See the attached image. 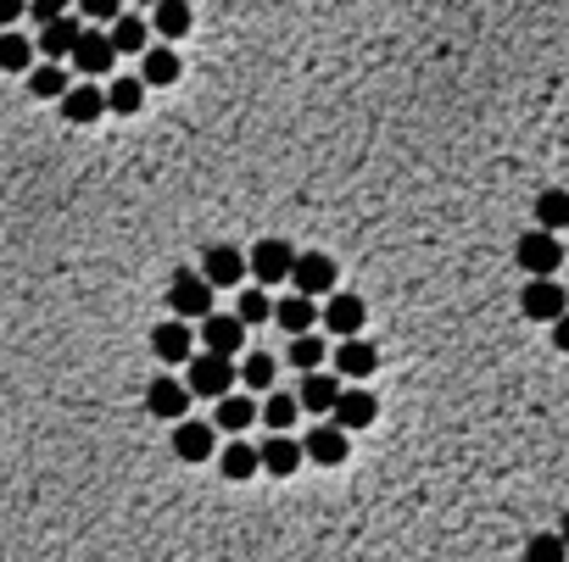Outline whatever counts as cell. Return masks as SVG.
Masks as SVG:
<instances>
[{
	"mask_svg": "<svg viewBox=\"0 0 569 562\" xmlns=\"http://www.w3.org/2000/svg\"><path fill=\"white\" fill-rule=\"evenodd\" d=\"M347 451H352V445H347V429H336V423H318V429L302 434V456L318 462V467H341Z\"/></svg>",
	"mask_w": 569,
	"mask_h": 562,
	"instance_id": "obj_11",
	"label": "cell"
},
{
	"mask_svg": "<svg viewBox=\"0 0 569 562\" xmlns=\"http://www.w3.org/2000/svg\"><path fill=\"white\" fill-rule=\"evenodd\" d=\"M212 451H218V429L212 423H201V418H179L174 423V456L179 462H212Z\"/></svg>",
	"mask_w": 569,
	"mask_h": 562,
	"instance_id": "obj_10",
	"label": "cell"
},
{
	"mask_svg": "<svg viewBox=\"0 0 569 562\" xmlns=\"http://www.w3.org/2000/svg\"><path fill=\"white\" fill-rule=\"evenodd\" d=\"M185 390H190V396H207V401L229 396V390H234V356L190 351V362H185Z\"/></svg>",
	"mask_w": 569,
	"mask_h": 562,
	"instance_id": "obj_1",
	"label": "cell"
},
{
	"mask_svg": "<svg viewBox=\"0 0 569 562\" xmlns=\"http://www.w3.org/2000/svg\"><path fill=\"white\" fill-rule=\"evenodd\" d=\"M519 267L530 273V278H552L558 267H563V240L558 234H547V229H536V234H525L519 240Z\"/></svg>",
	"mask_w": 569,
	"mask_h": 562,
	"instance_id": "obj_9",
	"label": "cell"
},
{
	"mask_svg": "<svg viewBox=\"0 0 569 562\" xmlns=\"http://www.w3.org/2000/svg\"><path fill=\"white\" fill-rule=\"evenodd\" d=\"M336 396H341V385L330 379V373H302V390H296V407L302 412H318V418H330V407H336Z\"/></svg>",
	"mask_w": 569,
	"mask_h": 562,
	"instance_id": "obj_20",
	"label": "cell"
},
{
	"mask_svg": "<svg viewBox=\"0 0 569 562\" xmlns=\"http://www.w3.org/2000/svg\"><path fill=\"white\" fill-rule=\"evenodd\" d=\"M201 329H196V340L212 351V356H240L247 351V323H240L234 312H207V318H196Z\"/></svg>",
	"mask_w": 569,
	"mask_h": 562,
	"instance_id": "obj_6",
	"label": "cell"
},
{
	"mask_svg": "<svg viewBox=\"0 0 569 562\" xmlns=\"http://www.w3.org/2000/svg\"><path fill=\"white\" fill-rule=\"evenodd\" d=\"M285 356H291L296 373H313V367L324 362V340H313V334H291V351H285Z\"/></svg>",
	"mask_w": 569,
	"mask_h": 562,
	"instance_id": "obj_33",
	"label": "cell"
},
{
	"mask_svg": "<svg viewBox=\"0 0 569 562\" xmlns=\"http://www.w3.org/2000/svg\"><path fill=\"white\" fill-rule=\"evenodd\" d=\"M190 23H196V12H190V0H151V34H162V40H185L190 34Z\"/></svg>",
	"mask_w": 569,
	"mask_h": 562,
	"instance_id": "obj_17",
	"label": "cell"
},
{
	"mask_svg": "<svg viewBox=\"0 0 569 562\" xmlns=\"http://www.w3.org/2000/svg\"><path fill=\"white\" fill-rule=\"evenodd\" d=\"M196 273L207 278L212 290H234L240 278H247V251H240V245H207Z\"/></svg>",
	"mask_w": 569,
	"mask_h": 562,
	"instance_id": "obj_8",
	"label": "cell"
},
{
	"mask_svg": "<svg viewBox=\"0 0 569 562\" xmlns=\"http://www.w3.org/2000/svg\"><path fill=\"white\" fill-rule=\"evenodd\" d=\"M78 12H85L90 23H112L118 18V0H78Z\"/></svg>",
	"mask_w": 569,
	"mask_h": 562,
	"instance_id": "obj_37",
	"label": "cell"
},
{
	"mask_svg": "<svg viewBox=\"0 0 569 562\" xmlns=\"http://www.w3.org/2000/svg\"><path fill=\"white\" fill-rule=\"evenodd\" d=\"M190 351H196V329H190L185 318H168V323L151 329V356H156L162 367H185Z\"/></svg>",
	"mask_w": 569,
	"mask_h": 562,
	"instance_id": "obj_7",
	"label": "cell"
},
{
	"mask_svg": "<svg viewBox=\"0 0 569 562\" xmlns=\"http://www.w3.org/2000/svg\"><path fill=\"white\" fill-rule=\"evenodd\" d=\"M34 67V40L18 29H0V73H29Z\"/></svg>",
	"mask_w": 569,
	"mask_h": 562,
	"instance_id": "obj_29",
	"label": "cell"
},
{
	"mask_svg": "<svg viewBox=\"0 0 569 562\" xmlns=\"http://www.w3.org/2000/svg\"><path fill=\"white\" fill-rule=\"evenodd\" d=\"M218 474H223V480H234V485H240V480H252V474H258V445H252V440H240V434H234L229 445H218Z\"/></svg>",
	"mask_w": 569,
	"mask_h": 562,
	"instance_id": "obj_23",
	"label": "cell"
},
{
	"mask_svg": "<svg viewBox=\"0 0 569 562\" xmlns=\"http://www.w3.org/2000/svg\"><path fill=\"white\" fill-rule=\"evenodd\" d=\"M62 12H67V0H23V18H34V23H51Z\"/></svg>",
	"mask_w": 569,
	"mask_h": 562,
	"instance_id": "obj_36",
	"label": "cell"
},
{
	"mask_svg": "<svg viewBox=\"0 0 569 562\" xmlns=\"http://www.w3.org/2000/svg\"><path fill=\"white\" fill-rule=\"evenodd\" d=\"M168 307H174V318H207L212 312V285L196 273V267H179L174 278H168Z\"/></svg>",
	"mask_w": 569,
	"mask_h": 562,
	"instance_id": "obj_2",
	"label": "cell"
},
{
	"mask_svg": "<svg viewBox=\"0 0 569 562\" xmlns=\"http://www.w3.org/2000/svg\"><path fill=\"white\" fill-rule=\"evenodd\" d=\"M274 373H280V362L269 356V351H247L234 362V385H252V390H269L274 385Z\"/></svg>",
	"mask_w": 569,
	"mask_h": 562,
	"instance_id": "obj_27",
	"label": "cell"
},
{
	"mask_svg": "<svg viewBox=\"0 0 569 562\" xmlns=\"http://www.w3.org/2000/svg\"><path fill=\"white\" fill-rule=\"evenodd\" d=\"M190 390H185V379H174V373H156V379L145 385V412L151 418H162V423H179L185 412H190Z\"/></svg>",
	"mask_w": 569,
	"mask_h": 562,
	"instance_id": "obj_4",
	"label": "cell"
},
{
	"mask_svg": "<svg viewBox=\"0 0 569 562\" xmlns=\"http://www.w3.org/2000/svg\"><path fill=\"white\" fill-rule=\"evenodd\" d=\"M536 218H541L547 234H558V229L569 223V196H563V190H547V196L536 201Z\"/></svg>",
	"mask_w": 569,
	"mask_h": 562,
	"instance_id": "obj_32",
	"label": "cell"
},
{
	"mask_svg": "<svg viewBox=\"0 0 569 562\" xmlns=\"http://www.w3.org/2000/svg\"><path fill=\"white\" fill-rule=\"evenodd\" d=\"M374 367H380V351H374L369 340H358V334H352V340H341V345H336V373H341V379H369Z\"/></svg>",
	"mask_w": 569,
	"mask_h": 562,
	"instance_id": "obj_21",
	"label": "cell"
},
{
	"mask_svg": "<svg viewBox=\"0 0 569 562\" xmlns=\"http://www.w3.org/2000/svg\"><path fill=\"white\" fill-rule=\"evenodd\" d=\"M285 285H296V296H330V290H336V256H324V251H296Z\"/></svg>",
	"mask_w": 569,
	"mask_h": 562,
	"instance_id": "obj_3",
	"label": "cell"
},
{
	"mask_svg": "<svg viewBox=\"0 0 569 562\" xmlns=\"http://www.w3.org/2000/svg\"><path fill=\"white\" fill-rule=\"evenodd\" d=\"M145 7H151V0H145Z\"/></svg>",
	"mask_w": 569,
	"mask_h": 562,
	"instance_id": "obj_39",
	"label": "cell"
},
{
	"mask_svg": "<svg viewBox=\"0 0 569 562\" xmlns=\"http://www.w3.org/2000/svg\"><path fill=\"white\" fill-rule=\"evenodd\" d=\"M296 418H302L296 396H291V390H269V401H263V423H269L274 434H285V429H296Z\"/></svg>",
	"mask_w": 569,
	"mask_h": 562,
	"instance_id": "obj_31",
	"label": "cell"
},
{
	"mask_svg": "<svg viewBox=\"0 0 569 562\" xmlns=\"http://www.w3.org/2000/svg\"><path fill=\"white\" fill-rule=\"evenodd\" d=\"M73 40H78V23L62 12V18H51V23H40V51H45V62H62L67 51H73Z\"/></svg>",
	"mask_w": 569,
	"mask_h": 562,
	"instance_id": "obj_28",
	"label": "cell"
},
{
	"mask_svg": "<svg viewBox=\"0 0 569 562\" xmlns=\"http://www.w3.org/2000/svg\"><path fill=\"white\" fill-rule=\"evenodd\" d=\"M67 84H73V78H67V67H62V62H40V67L29 73V89H34V101H56Z\"/></svg>",
	"mask_w": 569,
	"mask_h": 562,
	"instance_id": "obj_30",
	"label": "cell"
},
{
	"mask_svg": "<svg viewBox=\"0 0 569 562\" xmlns=\"http://www.w3.org/2000/svg\"><path fill=\"white\" fill-rule=\"evenodd\" d=\"M67 56H73L78 73H90V78H96V73H112V62H118L112 45H107V34H96V29H78V40H73Z\"/></svg>",
	"mask_w": 569,
	"mask_h": 562,
	"instance_id": "obj_18",
	"label": "cell"
},
{
	"mask_svg": "<svg viewBox=\"0 0 569 562\" xmlns=\"http://www.w3.org/2000/svg\"><path fill=\"white\" fill-rule=\"evenodd\" d=\"M296 262V245L291 240H258L247 251V273L258 278V285H285V273Z\"/></svg>",
	"mask_w": 569,
	"mask_h": 562,
	"instance_id": "obj_5",
	"label": "cell"
},
{
	"mask_svg": "<svg viewBox=\"0 0 569 562\" xmlns=\"http://www.w3.org/2000/svg\"><path fill=\"white\" fill-rule=\"evenodd\" d=\"M23 18V0H0V29H12Z\"/></svg>",
	"mask_w": 569,
	"mask_h": 562,
	"instance_id": "obj_38",
	"label": "cell"
},
{
	"mask_svg": "<svg viewBox=\"0 0 569 562\" xmlns=\"http://www.w3.org/2000/svg\"><path fill=\"white\" fill-rule=\"evenodd\" d=\"M269 312H274V301H269V296H258V290H252V296H240V307H234V318L247 323V329H252V323H269Z\"/></svg>",
	"mask_w": 569,
	"mask_h": 562,
	"instance_id": "obj_35",
	"label": "cell"
},
{
	"mask_svg": "<svg viewBox=\"0 0 569 562\" xmlns=\"http://www.w3.org/2000/svg\"><path fill=\"white\" fill-rule=\"evenodd\" d=\"M519 307H525V318H541V323H552V318H563V312H569V296H563V285H558V278H530V285H525V296H519Z\"/></svg>",
	"mask_w": 569,
	"mask_h": 562,
	"instance_id": "obj_12",
	"label": "cell"
},
{
	"mask_svg": "<svg viewBox=\"0 0 569 562\" xmlns=\"http://www.w3.org/2000/svg\"><path fill=\"white\" fill-rule=\"evenodd\" d=\"M258 423V401L252 396H218V407H212V429H223V434H240V429H252Z\"/></svg>",
	"mask_w": 569,
	"mask_h": 562,
	"instance_id": "obj_22",
	"label": "cell"
},
{
	"mask_svg": "<svg viewBox=\"0 0 569 562\" xmlns=\"http://www.w3.org/2000/svg\"><path fill=\"white\" fill-rule=\"evenodd\" d=\"M107 45H112V56H140L145 45H151V29H145V18H112V29H107Z\"/></svg>",
	"mask_w": 569,
	"mask_h": 562,
	"instance_id": "obj_25",
	"label": "cell"
},
{
	"mask_svg": "<svg viewBox=\"0 0 569 562\" xmlns=\"http://www.w3.org/2000/svg\"><path fill=\"white\" fill-rule=\"evenodd\" d=\"M363 323H369L363 296H336V290H330V307H324V329H330L336 340H352V334H363Z\"/></svg>",
	"mask_w": 569,
	"mask_h": 562,
	"instance_id": "obj_15",
	"label": "cell"
},
{
	"mask_svg": "<svg viewBox=\"0 0 569 562\" xmlns=\"http://www.w3.org/2000/svg\"><path fill=\"white\" fill-rule=\"evenodd\" d=\"M269 318H274L285 334H307V329L318 323V307H313V296H285V301L269 312Z\"/></svg>",
	"mask_w": 569,
	"mask_h": 562,
	"instance_id": "obj_26",
	"label": "cell"
},
{
	"mask_svg": "<svg viewBox=\"0 0 569 562\" xmlns=\"http://www.w3.org/2000/svg\"><path fill=\"white\" fill-rule=\"evenodd\" d=\"M374 418H380V401H374L369 390H358V385H352V390H341V396H336V407H330V423H336V429H347V434H352V429H369Z\"/></svg>",
	"mask_w": 569,
	"mask_h": 562,
	"instance_id": "obj_14",
	"label": "cell"
},
{
	"mask_svg": "<svg viewBox=\"0 0 569 562\" xmlns=\"http://www.w3.org/2000/svg\"><path fill=\"white\" fill-rule=\"evenodd\" d=\"M296 467H302V440H291V434H269V440L258 445V474L291 480Z\"/></svg>",
	"mask_w": 569,
	"mask_h": 562,
	"instance_id": "obj_13",
	"label": "cell"
},
{
	"mask_svg": "<svg viewBox=\"0 0 569 562\" xmlns=\"http://www.w3.org/2000/svg\"><path fill=\"white\" fill-rule=\"evenodd\" d=\"M179 73H185V67H179L174 45H145V51H140V73H134V78H140L145 89H168Z\"/></svg>",
	"mask_w": 569,
	"mask_h": 562,
	"instance_id": "obj_19",
	"label": "cell"
},
{
	"mask_svg": "<svg viewBox=\"0 0 569 562\" xmlns=\"http://www.w3.org/2000/svg\"><path fill=\"white\" fill-rule=\"evenodd\" d=\"M101 101H107V112H118V118H134V112L145 107V84H140L134 73H118V78L101 89Z\"/></svg>",
	"mask_w": 569,
	"mask_h": 562,
	"instance_id": "obj_24",
	"label": "cell"
},
{
	"mask_svg": "<svg viewBox=\"0 0 569 562\" xmlns=\"http://www.w3.org/2000/svg\"><path fill=\"white\" fill-rule=\"evenodd\" d=\"M56 101H62V118H67V123H101V118H107V101H101L96 84H67Z\"/></svg>",
	"mask_w": 569,
	"mask_h": 562,
	"instance_id": "obj_16",
	"label": "cell"
},
{
	"mask_svg": "<svg viewBox=\"0 0 569 562\" xmlns=\"http://www.w3.org/2000/svg\"><path fill=\"white\" fill-rule=\"evenodd\" d=\"M525 562H569V551H563V535H536V540L525 546Z\"/></svg>",
	"mask_w": 569,
	"mask_h": 562,
	"instance_id": "obj_34",
	"label": "cell"
}]
</instances>
